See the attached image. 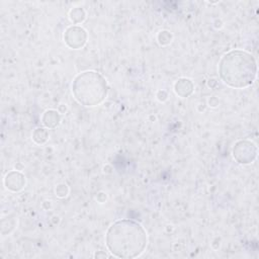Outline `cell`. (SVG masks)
I'll list each match as a JSON object with an SVG mask.
<instances>
[{
  "label": "cell",
  "mask_w": 259,
  "mask_h": 259,
  "mask_svg": "<svg viewBox=\"0 0 259 259\" xmlns=\"http://www.w3.org/2000/svg\"><path fill=\"white\" fill-rule=\"evenodd\" d=\"M58 112L54 111V110H50V111H47L42 117V122L49 126V127H53L55 126L56 124H58L59 122V115L57 114Z\"/></svg>",
  "instance_id": "cell-6"
},
{
  "label": "cell",
  "mask_w": 259,
  "mask_h": 259,
  "mask_svg": "<svg viewBox=\"0 0 259 259\" xmlns=\"http://www.w3.org/2000/svg\"><path fill=\"white\" fill-rule=\"evenodd\" d=\"M72 93L80 104L95 106L105 99L107 83L105 78L99 73L86 71L76 76L73 80Z\"/></svg>",
  "instance_id": "cell-3"
},
{
  "label": "cell",
  "mask_w": 259,
  "mask_h": 259,
  "mask_svg": "<svg viewBox=\"0 0 259 259\" xmlns=\"http://www.w3.org/2000/svg\"><path fill=\"white\" fill-rule=\"evenodd\" d=\"M219 73L224 83L230 87L238 89L248 87L256 78L255 58L245 51H231L222 58Z\"/></svg>",
  "instance_id": "cell-2"
},
{
  "label": "cell",
  "mask_w": 259,
  "mask_h": 259,
  "mask_svg": "<svg viewBox=\"0 0 259 259\" xmlns=\"http://www.w3.org/2000/svg\"><path fill=\"white\" fill-rule=\"evenodd\" d=\"M185 82H186V79H180V80H178V81L175 83V86H174L175 92H176L178 95H180V96H183V91H185V88H186L187 90H189V91H192V83L189 81V82L186 84V86H184V85H185Z\"/></svg>",
  "instance_id": "cell-7"
},
{
  "label": "cell",
  "mask_w": 259,
  "mask_h": 259,
  "mask_svg": "<svg viewBox=\"0 0 259 259\" xmlns=\"http://www.w3.org/2000/svg\"><path fill=\"white\" fill-rule=\"evenodd\" d=\"M105 243L114 257L135 258L145 251L148 236L144 227L138 222L120 220L108 228Z\"/></svg>",
  "instance_id": "cell-1"
},
{
  "label": "cell",
  "mask_w": 259,
  "mask_h": 259,
  "mask_svg": "<svg viewBox=\"0 0 259 259\" xmlns=\"http://www.w3.org/2000/svg\"><path fill=\"white\" fill-rule=\"evenodd\" d=\"M13 178L14 177L12 175V172L7 174L6 178H5V185L8 189H10L12 191H17L23 187V185L25 183V179L22 174H19V176L17 177L16 180Z\"/></svg>",
  "instance_id": "cell-5"
},
{
  "label": "cell",
  "mask_w": 259,
  "mask_h": 259,
  "mask_svg": "<svg viewBox=\"0 0 259 259\" xmlns=\"http://www.w3.org/2000/svg\"><path fill=\"white\" fill-rule=\"evenodd\" d=\"M67 45L72 49H79L83 47L86 41V32L83 28L78 26L69 27L64 35Z\"/></svg>",
  "instance_id": "cell-4"
}]
</instances>
